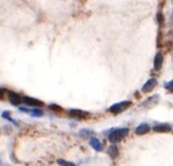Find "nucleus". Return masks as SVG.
<instances>
[{"label":"nucleus","mask_w":173,"mask_h":166,"mask_svg":"<svg viewBox=\"0 0 173 166\" xmlns=\"http://www.w3.org/2000/svg\"><path fill=\"white\" fill-rule=\"evenodd\" d=\"M129 129L128 128H117V129H113L112 131L108 134V139L112 143H117L121 142L126 136L128 135Z\"/></svg>","instance_id":"1"},{"label":"nucleus","mask_w":173,"mask_h":166,"mask_svg":"<svg viewBox=\"0 0 173 166\" xmlns=\"http://www.w3.org/2000/svg\"><path fill=\"white\" fill-rule=\"evenodd\" d=\"M130 104H131L130 101H123V102H120V104H113L112 107H109V112L113 113V114H120L127 107H129Z\"/></svg>","instance_id":"2"},{"label":"nucleus","mask_w":173,"mask_h":166,"mask_svg":"<svg viewBox=\"0 0 173 166\" xmlns=\"http://www.w3.org/2000/svg\"><path fill=\"white\" fill-rule=\"evenodd\" d=\"M22 102L27 106H30V107H41V106H43V102L41 100H37V99H34V98L30 97H23Z\"/></svg>","instance_id":"3"},{"label":"nucleus","mask_w":173,"mask_h":166,"mask_svg":"<svg viewBox=\"0 0 173 166\" xmlns=\"http://www.w3.org/2000/svg\"><path fill=\"white\" fill-rule=\"evenodd\" d=\"M69 115L73 119H77V120H83V119H86L89 117V114L86 112H83V110H79V109H71L69 112Z\"/></svg>","instance_id":"4"},{"label":"nucleus","mask_w":173,"mask_h":166,"mask_svg":"<svg viewBox=\"0 0 173 166\" xmlns=\"http://www.w3.org/2000/svg\"><path fill=\"white\" fill-rule=\"evenodd\" d=\"M8 98H9L11 104H14V106H20L21 102H22V98L20 97L19 94L15 93V92H9L8 93Z\"/></svg>","instance_id":"5"},{"label":"nucleus","mask_w":173,"mask_h":166,"mask_svg":"<svg viewBox=\"0 0 173 166\" xmlns=\"http://www.w3.org/2000/svg\"><path fill=\"white\" fill-rule=\"evenodd\" d=\"M172 130V127L167 123H159L154 127V131L156 132H170Z\"/></svg>","instance_id":"6"},{"label":"nucleus","mask_w":173,"mask_h":166,"mask_svg":"<svg viewBox=\"0 0 173 166\" xmlns=\"http://www.w3.org/2000/svg\"><path fill=\"white\" fill-rule=\"evenodd\" d=\"M156 84H157V80L156 79H154V78H151V79H149V80L146 81L145 84H144V86H143L142 91L144 93H148L150 92L151 89L154 88V86H156Z\"/></svg>","instance_id":"7"},{"label":"nucleus","mask_w":173,"mask_h":166,"mask_svg":"<svg viewBox=\"0 0 173 166\" xmlns=\"http://www.w3.org/2000/svg\"><path fill=\"white\" fill-rule=\"evenodd\" d=\"M149 130H150L149 124L142 123V124H139L138 127L135 129V132H136L137 135H144V134H146V132H149Z\"/></svg>","instance_id":"8"},{"label":"nucleus","mask_w":173,"mask_h":166,"mask_svg":"<svg viewBox=\"0 0 173 166\" xmlns=\"http://www.w3.org/2000/svg\"><path fill=\"white\" fill-rule=\"evenodd\" d=\"M89 144H91V147L96 151H101L102 149H104V145L101 144V142L99 141V139H96V138H91Z\"/></svg>","instance_id":"9"},{"label":"nucleus","mask_w":173,"mask_h":166,"mask_svg":"<svg viewBox=\"0 0 173 166\" xmlns=\"http://www.w3.org/2000/svg\"><path fill=\"white\" fill-rule=\"evenodd\" d=\"M163 64V55L162 54H157L156 57H154V66L156 70H159L160 66Z\"/></svg>","instance_id":"10"},{"label":"nucleus","mask_w":173,"mask_h":166,"mask_svg":"<svg viewBox=\"0 0 173 166\" xmlns=\"http://www.w3.org/2000/svg\"><path fill=\"white\" fill-rule=\"evenodd\" d=\"M108 155L113 159L116 158L117 155H119V149H117V147H116V145H112V147L108 149Z\"/></svg>","instance_id":"11"},{"label":"nucleus","mask_w":173,"mask_h":166,"mask_svg":"<svg viewBox=\"0 0 173 166\" xmlns=\"http://www.w3.org/2000/svg\"><path fill=\"white\" fill-rule=\"evenodd\" d=\"M30 112L34 116H42L43 115V110H41V109L34 108V109H31Z\"/></svg>","instance_id":"12"},{"label":"nucleus","mask_w":173,"mask_h":166,"mask_svg":"<svg viewBox=\"0 0 173 166\" xmlns=\"http://www.w3.org/2000/svg\"><path fill=\"white\" fill-rule=\"evenodd\" d=\"M165 87H166V89H169L170 92H173V80L167 83V84L165 85Z\"/></svg>","instance_id":"13"},{"label":"nucleus","mask_w":173,"mask_h":166,"mask_svg":"<svg viewBox=\"0 0 173 166\" xmlns=\"http://www.w3.org/2000/svg\"><path fill=\"white\" fill-rule=\"evenodd\" d=\"M58 164H61V165H68V166H72L73 165L72 163L65 162V160H63V159H58Z\"/></svg>","instance_id":"14"},{"label":"nucleus","mask_w":173,"mask_h":166,"mask_svg":"<svg viewBox=\"0 0 173 166\" xmlns=\"http://www.w3.org/2000/svg\"><path fill=\"white\" fill-rule=\"evenodd\" d=\"M49 108L54 109V110H58V112H62V110H63L59 106H56V104H50V106H49Z\"/></svg>","instance_id":"15"},{"label":"nucleus","mask_w":173,"mask_h":166,"mask_svg":"<svg viewBox=\"0 0 173 166\" xmlns=\"http://www.w3.org/2000/svg\"><path fill=\"white\" fill-rule=\"evenodd\" d=\"M157 19H158V22H159V24H163V15H162V13H158V15H157Z\"/></svg>","instance_id":"16"},{"label":"nucleus","mask_w":173,"mask_h":166,"mask_svg":"<svg viewBox=\"0 0 173 166\" xmlns=\"http://www.w3.org/2000/svg\"><path fill=\"white\" fill-rule=\"evenodd\" d=\"M4 98V89L0 88V99H3Z\"/></svg>","instance_id":"17"},{"label":"nucleus","mask_w":173,"mask_h":166,"mask_svg":"<svg viewBox=\"0 0 173 166\" xmlns=\"http://www.w3.org/2000/svg\"><path fill=\"white\" fill-rule=\"evenodd\" d=\"M0 162H1V160H0Z\"/></svg>","instance_id":"18"}]
</instances>
